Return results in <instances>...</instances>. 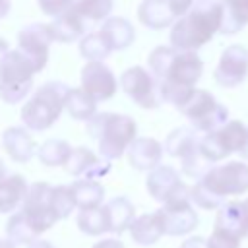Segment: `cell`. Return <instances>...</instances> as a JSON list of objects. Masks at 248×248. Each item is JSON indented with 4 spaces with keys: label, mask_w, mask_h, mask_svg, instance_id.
<instances>
[{
    "label": "cell",
    "mask_w": 248,
    "mask_h": 248,
    "mask_svg": "<svg viewBox=\"0 0 248 248\" xmlns=\"http://www.w3.org/2000/svg\"><path fill=\"white\" fill-rule=\"evenodd\" d=\"M29 184L21 174H6L0 180V213H12L23 203Z\"/></svg>",
    "instance_id": "cell-24"
},
{
    "label": "cell",
    "mask_w": 248,
    "mask_h": 248,
    "mask_svg": "<svg viewBox=\"0 0 248 248\" xmlns=\"http://www.w3.org/2000/svg\"><path fill=\"white\" fill-rule=\"evenodd\" d=\"M27 248H54V244L46 242V240H35L33 244H29Z\"/></svg>",
    "instance_id": "cell-40"
},
{
    "label": "cell",
    "mask_w": 248,
    "mask_h": 248,
    "mask_svg": "<svg viewBox=\"0 0 248 248\" xmlns=\"http://www.w3.org/2000/svg\"><path fill=\"white\" fill-rule=\"evenodd\" d=\"M136 122L118 112H97L87 120V134L99 141V153L108 163L120 159L136 140Z\"/></svg>",
    "instance_id": "cell-4"
},
{
    "label": "cell",
    "mask_w": 248,
    "mask_h": 248,
    "mask_svg": "<svg viewBox=\"0 0 248 248\" xmlns=\"http://www.w3.org/2000/svg\"><path fill=\"white\" fill-rule=\"evenodd\" d=\"M209 248H238L240 246V236L223 229H213L211 236L207 238Z\"/></svg>",
    "instance_id": "cell-35"
},
{
    "label": "cell",
    "mask_w": 248,
    "mask_h": 248,
    "mask_svg": "<svg viewBox=\"0 0 248 248\" xmlns=\"http://www.w3.org/2000/svg\"><path fill=\"white\" fill-rule=\"evenodd\" d=\"M248 76V50L242 45H231L223 50L219 64L213 72L221 87H236Z\"/></svg>",
    "instance_id": "cell-14"
},
{
    "label": "cell",
    "mask_w": 248,
    "mask_h": 248,
    "mask_svg": "<svg viewBox=\"0 0 248 248\" xmlns=\"http://www.w3.org/2000/svg\"><path fill=\"white\" fill-rule=\"evenodd\" d=\"M52 198V186L46 182H33L25 194V200L21 203V211L27 219V223L31 225V229L35 231V234H43L45 231H48L56 221L58 215L52 209L50 203Z\"/></svg>",
    "instance_id": "cell-9"
},
{
    "label": "cell",
    "mask_w": 248,
    "mask_h": 248,
    "mask_svg": "<svg viewBox=\"0 0 248 248\" xmlns=\"http://www.w3.org/2000/svg\"><path fill=\"white\" fill-rule=\"evenodd\" d=\"M4 176H6V167H4V163L0 161V180H2Z\"/></svg>",
    "instance_id": "cell-45"
},
{
    "label": "cell",
    "mask_w": 248,
    "mask_h": 248,
    "mask_svg": "<svg viewBox=\"0 0 248 248\" xmlns=\"http://www.w3.org/2000/svg\"><path fill=\"white\" fill-rule=\"evenodd\" d=\"M6 234H8V240L12 244H16V246H19V244H27L29 246V244H33L37 240V234L31 229V225L27 223V219H25L21 209L16 211L10 217V221L6 225Z\"/></svg>",
    "instance_id": "cell-33"
},
{
    "label": "cell",
    "mask_w": 248,
    "mask_h": 248,
    "mask_svg": "<svg viewBox=\"0 0 248 248\" xmlns=\"http://www.w3.org/2000/svg\"><path fill=\"white\" fill-rule=\"evenodd\" d=\"M163 225H165V234L170 236H182L192 232L198 227V213L192 207V198L190 194L178 196L167 203H163L161 209H157Z\"/></svg>",
    "instance_id": "cell-13"
},
{
    "label": "cell",
    "mask_w": 248,
    "mask_h": 248,
    "mask_svg": "<svg viewBox=\"0 0 248 248\" xmlns=\"http://www.w3.org/2000/svg\"><path fill=\"white\" fill-rule=\"evenodd\" d=\"M50 203H52V209L58 215V219H66L74 211V207H78L76 205V200H74V194H72V188L66 186V184L52 186Z\"/></svg>",
    "instance_id": "cell-34"
},
{
    "label": "cell",
    "mask_w": 248,
    "mask_h": 248,
    "mask_svg": "<svg viewBox=\"0 0 248 248\" xmlns=\"http://www.w3.org/2000/svg\"><path fill=\"white\" fill-rule=\"evenodd\" d=\"M180 248H209V246H207V240H205V238H202V236H192V238L184 240Z\"/></svg>",
    "instance_id": "cell-37"
},
{
    "label": "cell",
    "mask_w": 248,
    "mask_h": 248,
    "mask_svg": "<svg viewBox=\"0 0 248 248\" xmlns=\"http://www.w3.org/2000/svg\"><path fill=\"white\" fill-rule=\"evenodd\" d=\"M196 0H143L138 6V19L149 29H165L186 16Z\"/></svg>",
    "instance_id": "cell-11"
},
{
    "label": "cell",
    "mask_w": 248,
    "mask_h": 248,
    "mask_svg": "<svg viewBox=\"0 0 248 248\" xmlns=\"http://www.w3.org/2000/svg\"><path fill=\"white\" fill-rule=\"evenodd\" d=\"M76 225L81 232H85L89 236H99V234L108 232V219H107L105 205L91 207V209H79Z\"/></svg>",
    "instance_id": "cell-30"
},
{
    "label": "cell",
    "mask_w": 248,
    "mask_h": 248,
    "mask_svg": "<svg viewBox=\"0 0 248 248\" xmlns=\"http://www.w3.org/2000/svg\"><path fill=\"white\" fill-rule=\"evenodd\" d=\"M99 33L105 37L110 50H124L136 39L134 25L126 17H120V16H110L107 21H103Z\"/></svg>",
    "instance_id": "cell-20"
},
{
    "label": "cell",
    "mask_w": 248,
    "mask_h": 248,
    "mask_svg": "<svg viewBox=\"0 0 248 248\" xmlns=\"http://www.w3.org/2000/svg\"><path fill=\"white\" fill-rule=\"evenodd\" d=\"M50 33H52V39L58 41V43H72V41H78L79 37L87 35V23L70 8L66 14L54 17L50 23Z\"/></svg>",
    "instance_id": "cell-22"
},
{
    "label": "cell",
    "mask_w": 248,
    "mask_h": 248,
    "mask_svg": "<svg viewBox=\"0 0 248 248\" xmlns=\"http://www.w3.org/2000/svg\"><path fill=\"white\" fill-rule=\"evenodd\" d=\"M72 145L64 140H58V138H50L46 140L45 143L39 145L37 149V157L43 165L46 167H64L72 155Z\"/></svg>",
    "instance_id": "cell-29"
},
{
    "label": "cell",
    "mask_w": 248,
    "mask_h": 248,
    "mask_svg": "<svg viewBox=\"0 0 248 248\" xmlns=\"http://www.w3.org/2000/svg\"><path fill=\"white\" fill-rule=\"evenodd\" d=\"M110 52L108 43L99 31H91L79 39V54L89 62H103Z\"/></svg>",
    "instance_id": "cell-32"
},
{
    "label": "cell",
    "mask_w": 248,
    "mask_h": 248,
    "mask_svg": "<svg viewBox=\"0 0 248 248\" xmlns=\"http://www.w3.org/2000/svg\"><path fill=\"white\" fill-rule=\"evenodd\" d=\"M223 6L217 0H198L192 10L170 27V46L176 50H198L221 33Z\"/></svg>",
    "instance_id": "cell-3"
},
{
    "label": "cell",
    "mask_w": 248,
    "mask_h": 248,
    "mask_svg": "<svg viewBox=\"0 0 248 248\" xmlns=\"http://www.w3.org/2000/svg\"><path fill=\"white\" fill-rule=\"evenodd\" d=\"M248 140V126L240 120H231L215 132L203 134L200 140V151L209 163H217L231 153H240Z\"/></svg>",
    "instance_id": "cell-8"
},
{
    "label": "cell",
    "mask_w": 248,
    "mask_h": 248,
    "mask_svg": "<svg viewBox=\"0 0 248 248\" xmlns=\"http://www.w3.org/2000/svg\"><path fill=\"white\" fill-rule=\"evenodd\" d=\"M105 211H107V219H108V232H114V234L130 231V227L136 219L134 205L124 196H116V198L108 200L105 203Z\"/></svg>",
    "instance_id": "cell-23"
},
{
    "label": "cell",
    "mask_w": 248,
    "mask_h": 248,
    "mask_svg": "<svg viewBox=\"0 0 248 248\" xmlns=\"http://www.w3.org/2000/svg\"><path fill=\"white\" fill-rule=\"evenodd\" d=\"M10 12V0H0V19L6 17Z\"/></svg>",
    "instance_id": "cell-41"
},
{
    "label": "cell",
    "mask_w": 248,
    "mask_h": 248,
    "mask_svg": "<svg viewBox=\"0 0 248 248\" xmlns=\"http://www.w3.org/2000/svg\"><path fill=\"white\" fill-rule=\"evenodd\" d=\"M120 85L124 93L141 108L151 110V108L161 107L163 103L159 81L153 78L151 72H147L141 66H132L124 70L120 76Z\"/></svg>",
    "instance_id": "cell-10"
},
{
    "label": "cell",
    "mask_w": 248,
    "mask_h": 248,
    "mask_svg": "<svg viewBox=\"0 0 248 248\" xmlns=\"http://www.w3.org/2000/svg\"><path fill=\"white\" fill-rule=\"evenodd\" d=\"M50 27L45 23H31L25 25L17 35V50L25 54L31 62L35 72H41L48 62V48L52 43Z\"/></svg>",
    "instance_id": "cell-12"
},
{
    "label": "cell",
    "mask_w": 248,
    "mask_h": 248,
    "mask_svg": "<svg viewBox=\"0 0 248 248\" xmlns=\"http://www.w3.org/2000/svg\"><path fill=\"white\" fill-rule=\"evenodd\" d=\"M240 157H242V159H248V140H246V145H244V149L240 151Z\"/></svg>",
    "instance_id": "cell-44"
},
{
    "label": "cell",
    "mask_w": 248,
    "mask_h": 248,
    "mask_svg": "<svg viewBox=\"0 0 248 248\" xmlns=\"http://www.w3.org/2000/svg\"><path fill=\"white\" fill-rule=\"evenodd\" d=\"M2 145L16 163H27L35 155V140L21 126H10L2 132Z\"/></svg>",
    "instance_id": "cell-19"
},
{
    "label": "cell",
    "mask_w": 248,
    "mask_h": 248,
    "mask_svg": "<svg viewBox=\"0 0 248 248\" xmlns=\"http://www.w3.org/2000/svg\"><path fill=\"white\" fill-rule=\"evenodd\" d=\"M35 68L21 50H10L0 60V99L16 105L27 97L33 87Z\"/></svg>",
    "instance_id": "cell-6"
},
{
    "label": "cell",
    "mask_w": 248,
    "mask_h": 248,
    "mask_svg": "<svg viewBox=\"0 0 248 248\" xmlns=\"http://www.w3.org/2000/svg\"><path fill=\"white\" fill-rule=\"evenodd\" d=\"M76 205L79 209H91V207H101L105 200V188L101 186L99 180H74L70 184Z\"/></svg>",
    "instance_id": "cell-27"
},
{
    "label": "cell",
    "mask_w": 248,
    "mask_h": 248,
    "mask_svg": "<svg viewBox=\"0 0 248 248\" xmlns=\"http://www.w3.org/2000/svg\"><path fill=\"white\" fill-rule=\"evenodd\" d=\"M178 110L190 120L196 132H203V134L219 130L221 126L227 124V118H229L227 107L221 105L205 89H196Z\"/></svg>",
    "instance_id": "cell-7"
},
{
    "label": "cell",
    "mask_w": 248,
    "mask_h": 248,
    "mask_svg": "<svg viewBox=\"0 0 248 248\" xmlns=\"http://www.w3.org/2000/svg\"><path fill=\"white\" fill-rule=\"evenodd\" d=\"M70 89L72 87L62 81L43 83L21 108V122L25 124V128L35 132L50 128L66 108Z\"/></svg>",
    "instance_id": "cell-5"
},
{
    "label": "cell",
    "mask_w": 248,
    "mask_h": 248,
    "mask_svg": "<svg viewBox=\"0 0 248 248\" xmlns=\"http://www.w3.org/2000/svg\"><path fill=\"white\" fill-rule=\"evenodd\" d=\"M242 232L248 236V200H242Z\"/></svg>",
    "instance_id": "cell-39"
},
{
    "label": "cell",
    "mask_w": 248,
    "mask_h": 248,
    "mask_svg": "<svg viewBox=\"0 0 248 248\" xmlns=\"http://www.w3.org/2000/svg\"><path fill=\"white\" fill-rule=\"evenodd\" d=\"M66 110L76 120H91L97 114V101L81 87H72L66 101Z\"/></svg>",
    "instance_id": "cell-28"
},
{
    "label": "cell",
    "mask_w": 248,
    "mask_h": 248,
    "mask_svg": "<svg viewBox=\"0 0 248 248\" xmlns=\"http://www.w3.org/2000/svg\"><path fill=\"white\" fill-rule=\"evenodd\" d=\"M0 248H16V244H12L8 238H0Z\"/></svg>",
    "instance_id": "cell-43"
},
{
    "label": "cell",
    "mask_w": 248,
    "mask_h": 248,
    "mask_svg": "<svg viewBox=\"0 0 248 248\" xmlns=\"http://www.w3.org/2000/svg\"><path fill=\"white\" fill-rule=\"evenodd\" d=\"M112 0H76L72 10L89 25L97 21H107L112 12Z\"/></svg>",
    "instance_id": "cell-31"
},
{
    "label": "cell",
    "mask_w": 248,
    "mask_h": 248,
    "mask_svg": "<svg viewBox=\"0 0 248 248\" xmlns=\"http://www.w3.org/2000/svg\"><path fill=\"white\" fill-rule=\"evenodd\" d=\"M248 192V165L229 161L211 167L190 190L192 202L202 209H219L225 205L227 196Z\"/></svg>",
    "instance_id": "cell-2"
},
{
    "label": "cell",
    "mask_w": 248,
    "mask_h": 248,
    "mask_svg": "<svg viewBox=\"0 0 248 248\" xmlns=\"http://www.w3.org/2000/svg\"><path fill=\"white\" fill-rule=\"evenodd\" d=\"M163 145L153 138H136L128 149V161L136 170H153L161 165Z\"/></svg>",
    "instance_id": "cell-18"
},
{
    "label": "cell",
    "mask_w": 248,
    "mask_h": 248,
    "mask_svg": "<svg viewBox=\"0 0 248 248\" xmlns=\"http://www.w3.org/2000/svg\"><path fill=\"white\" fill-rule=\"evenodd\" d=\"M145 186H147V192L151 194V198L161 203H167L178 196H186L192 190L180 180L178 172L169 165H159L157 169H153L147 174Z\"/></svg>",
    "instance_id": "cell-15"
},
{
    "label": "cell",
    "mask_w": 248,
    "mask_h": 248,
    "mask_svg": "<svg viewBox=\"0 0 248 248\" xmlns=\"http://www.w3.org/2000/svg\"><path fill=\"white\" fill-rule=\"evenodd\" d=\"M200 140L202 138H198V134H196L194 128L182 126V128L172 130L167 136V140H165V151L170 157H178L182 161V159H186L188 155H192L194 151L200 149Z\"/></svg>",
    "instance_id": "cell-25"
},
{
    "label": "cell",
    "mask_w": 248,
    "mask_h": 248,
    "mask_svg": "<svg viewBox=\"0 0 248 248\" xmlns=\"http://www.w3.org/2000/svg\"><path fill=\"white\" fill-rule=\"evenodd\" d=\"M196 2H198V0H196Z\"/></svg>",
    "instance_id": "cell-46"
},
{
    "label": "cell",
    "mask_w": 248,
    "mask_h": 248,
    "mask_svg": "<svg viewBox=\"0 0 248 248\" xmlns=\"http://www.w3.org/2000/svg\"><path fill=\"white\" fill-rule=\"evenodd\" d=\"M130 234H132V240L136 244H141V246L155 244L165 234V225H163L159 211L143 213V215L136 217L132 227H130Z\"/></svg>",
    "instance_id": "cell-21"
},
{
    "label": "cell",
    "mask_w": 248,
    "mask_h": 248,
    "mask_svg": "<svg viewBox=\"0 0 248 248\" xmlns=\"http://www.w3.org/2000/svg\"><path fill=\"white\" fill-rule=\"evenodd\" d=\"M8 52H10V48H8V41L0 37V60H2V58H4Z\"/></svg>",
    "instance_id": "cell-42"
},
{
    "label": "cell",
    "mask_w": 248,
    "mask_h": 248,
    "mask_svg": "<svg viewBox=\"0 0 248 248\" xmlns=\"http://www.w3.org/2000/svg\"><path fill=\"white\" fill-rule=\"evenodd\" d=\"M41 10L46 14V16H52V17H58L62 14H66L74 4L76 0H37Z\"/></svg>",
    "instance_id": "cell-36"
},
{
    "label": "cell",
    "mask_w": 248,
    "mask_h": 248,
    "mask_svg": "<svg viewBox=\"0 0 248 248\" xmlns=\"http://www.w3.org/2000/svg\"><path fill=\"white\" fill-rule=\"evenodd\" d=\"M149 72L161 85L165 103L180 108L196 91L203 62L194 50H176L172 46H155L147 58Z\"/></svg>",
    "instance_id": "cell-1"
},
{
    "label": "cell",
    "mask_w": 248,
    "mask_h": 248,
    "mask_svg": "<svg viewBox=\"0 0 248 248\" xmlns=\"http://www.w3.org/2000/svg\"><path fill=\"white\" fill-rule=\"evenodd\" d=\"M93 248H124V244L116 238H107V240H99Z\"/></svg>",
    "instance_id": "cell-38"
},
{
    "label": "cell",
    "mask_w": 248,
    "mask_h": 248,
    "mask_svg": "<svg viewBox=\"0 0 248 248\" xmlns=\"http://www.w3.org/2000/svg\"><path fill=\"white\" fill-rule=\"evenodd\" d=\"M81 89L89 93L97 103L108 101L116 93V78L103 62H87L81 68Z\"/></svg>",
    "instance_id": "cell-16"
},
{
    "label": "cell",
    "mask_w": 248,
    "mask_h": 248,
    "mask_svg": "<svg viewBox=\"0 0 248 248\" xmlns=\"http://www.w3.org/2000/svg\"><path fill=\"white\" fill-rule=\"evenodd\" d=\"M64 169L78 180H97L110 172V163L87 147H74Z\"/></svg>",
    "instance_id": "cell-17"
},
{
    "label": "cell",
    "mask_w": 248,
    "mask_h": 248,
    "mask_svg": "<svg viewBox=\"0 0 248 248\" xmlns=\"http://www.w3.org/2000/svg\"><path fill=\"white\" fill-rule=\"evenodd\" d=\"M223 35H234L248 25V0H221Z\"/></svg>",
    "instance_id": "cell-26"
}]
</instances>
